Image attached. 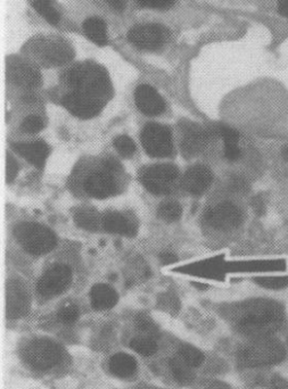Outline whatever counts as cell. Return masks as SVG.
I'll list each match as a JSON object with an SVG mask.
<instances>
[{
	"mask_svg": "<svg viewBox=\"0 0 288 389\" xmlns=\"http://www.w3.org/2000/svg\"><path fill=\"white\" fill-rule=\"evenodd\" d=\"M170 39V31L156 23L135 25L128 32V40L135 47L147 52L161 49Z\"/></svg>",
	"mask_w": 288,
	"mask_h": 389,
	"instance_id": "cell-5",
	"label": "cell"
},
{
	"mask_svg": "<svg viewBox=\"0 0 288 389\" xmlns=\"http://www.w3.org/2000/svg\"><path fill=\"white\" fill-rule=\"evenodd\" d=\"M34 54L41 63L48 67L63 65L74 56L71 46L62 39L40 38L34 43Z\"/></svg>",
	"mask_w": 288,
	"mask_h": 389,
	"instance_id": "cell-9",
	"label": "cell"
},
{
	"mask_svg": "<svg viewBox=\"0 0 288 389\" xmlns=\"http://www.w3.org/2000/svg\"><path fill=\"white\" fill-rule=\"evenodd\" d=\"M7 76L13 83L25 89H34L43 82L39 69L18 58H13L7 63Z\"/></svg>",
	"mask_w": 288,
	"mask_h": 389,
	"instance_id": "cell-13",
	"label": "cell"
},
{
	"mask_svg": "<svg viewBox=\"0 0 288 389\" xmlns=\"http://www.w3.org/2000/svg\"><path fill=\"white\" fill-rule=\"evenodd\" d=\"M170 368L178 383L188 385L194 381L195 376L191 370V367H189L179 355L171 360Z\"/></svg>",
	"mask_w": 288,
	"mask_h": 389,
	"instance_id": "cell-26",
	"label": "cell"
},
{
	"mask_svg": "<svg viewBox=\"0 0 288 389\" xmlns=\"http://www.w3.org/2000/svg\"><path fill=\"white\" fill-rule=\"evenodd\" d=\"M136 326L139 332H144L146 335H158V327L153 322L152 319L149 315H146V314L140 313L137 317Z\"/></svg>",
	"mask_w": 288,
	"mask_h": 389,
	"instance_id": "cell-34",
	"label": "cell"
},
{
	"mask_svg": "<svg viewBox=\"0 0 288 389\" xmlns=\"http://www.w3.org/2000/svg\"><path fill=\"white\" fill-rule=\"evenodd\" d=\"M181 153L185 158L200 154L207 148L210 142L207 130L193 122L182 123Z\"/></svg>",
	"mask_w": 288,
	"mask_h": 389,
	"instance_id": "cell-14",
	"label": "cell"
},
{
	"mask_svg": "<svg viewBox=\"0 0 288 389\" xmlns=\"http://www.w3.org/2000/svg\"><path fill=\"white\" fill-rule=\"evenodd\" d=\"M13 149L20 156L27 160L29 163L34 164V166L39 168V169L43 168L49 153H50V148L43 140L18 142V144L13 145Z\"/></svg>",
	"mask_w": 288,
	"mask_h": 389,
	"instance_id": "cell-19",
	"label": "cell"
},
{
	"mask_svg": "<svg viewBox=\"0 0 288 389\" xmlns=\"http://www.w3.org/2000/svg\"><path fill=\"white\" fill-rule=\"evenodd\" d=\"M178 355L191 368L200 367L204 361L203 353L198 350L196 347L191 346V345H184V346L180 347Z\"/></svg>",
	"mask_w": 288,
	"mask_h": 389,
	"instance_id": "cell-29",
	"label": "cell"
},
{
	"mask_svg": "<svg viewBox=\"0 0 288 389\" xmlns=\"http://www.w3.org/2000/svg\"><path fill=\"white\" fill-rule=\"evenodd\" d=\"M118 296L112 287L107 285H95L90 290L91 305L97 311L109 310L116 306L118 303Z\"/></svg>",
	"mask_w": 288,
	"mask_h": 389,
	"instance_id": "cell-21",
	"label": "cell"
},
{
	"mask_svg": "<svg viewBox=\"0 0 288 389\" xmlns=\"http://www.w3.org/2000/svg\"><path fill=\"white\" fill-rule=\"evenodd\" d=\"M142 145L149 156L156 158L170 156L173 151L172 135L169 128L162 124L149 123L142 132Z\"/></svg>",
	"mask_w": 288,
	"mask_h": 389,
	"instance_id": "cell-7",
	"label": "cell"
},
{
	"mask_svg": "<svg viewBox=\"0 0 288 389\" xmlns=\"http://www.w3.org/2000/svg\"><path fill=\"white\" fill-rule=\"evenodd\" d=\"M255 282L269 289H282L288 286V277H260L255 279Z\"/></svg>",
	"mask_w": 288,
	"mask_h": 389,
	"instance_id": "cell-33",
	"label": "cell"
},
{
	"mask_svg": "<svg viewBox=\"0 0 288 389\" xmlns=\"http://www.w3.org/2000/svg\"><path fill=\"white\" fill-rule=\"evenodd\" d=\"M109 369L116 377H131L137 370L136 360L129 354L116 353L109 359Z\"/></svg>",
	"mask_w": 288,
	"mask_h": 389,
	"instance_id": "cell-22",
	"label": "cell"
},
{
	"mask_svg": "<svg viewBox=\"0 0 288 389\" xmlns=\"http://www.w3.org/2000/svg\"><path fill=\"white\" fill-rule=\"evenodd\" d=\"M74 222L81 229L94 233L100 226V217L92 208H79L74 213Z\"/></svg>",
	"mask_w": 288,
	"mask_h": 389,
	"instance_id": "cell-25",
	"label": "cell"
},
{
	"mask_svg": "<svg viewBox=\"0 0 288 389\" xmlns=\"http://www.w3.org/2000/svg\"><path fill=\"white\" fill-rule=\"evenodd\" d=\"M104 165L107 166V169L111 170V171H116L120 168V164L114 160H107V162H104Z\"/></svg>",
	"mask_w": 288,
	"mask_h": 389,
	"instance_id": "cell-43",
	"label": "cell"
},
{
	"mask_svg": "<svg viewBox=\"0 0 288 389\" xmlns=\"http://www.w3.org/2000/svg\"><path fill=\"white\" fill-rule=\"evenodd\" d=\"M131 350L143 356H152L158 350V345L152 338H134L130 341Z\"/></svg>",
	"mask_w": 288,
	"mask_h": 389,
	"instance_id": "cell-30",
	"label": "cell"
},
{
	"mask_svg": "<svg viewBox=\"0 0 288 389\" xmlns=\"http://www.w3.org/2000/svg\"><path fill=\"white\" fill-rule=\"evenodd\" d=\"M231 188L237 193H245L249 189V184L245 179L242 178L240 175H234L231 179Z\"/></svg>",
	"mask_w": 288,
	"mask_h": 389,
	"instance_id": "cell-37",
	"label": "cell"
},
{
	"mask_svg": "<svg viewBox=\"0 0 288 389\" xmlns=\"http://www.w3.org/2000/svg\"><path fill=\"white\" fill-rule=\"evenodd\" d=\"M67 85L85 94L100 98L111 91L107 71L97 64L81 63L71 67L67 73Z\"/></svg>",
	"mask_w": 288,
	"mask_h": 389,
	"instance_id": "cell-2",
	"label": "cell"
},
{
	"mask_svg": "<svg viewBox=\"0 0 288 389\" xmlns=\"http://www.w3.org/2000/svg\"><path fill=\"white\" fill-rule=\"evenodd\" d=\"M161 259L165 264H171V263L176 262L177 257L171 253H164L161 255Z\"/></svg>",
	"mask_w": 288,
	"mask_h": 389,
	"instance_id": "cell-42",
	"label": "cell"
},
{
	"mask_svg": "<svg viewBox=\"0 0 288 389\" xmlns=\"http://www.w3.org/2000/svg\"><path fill=\"white\" fill-rule=\"evenodd\" d=\"M72 282V270L67 264H56L45 272L36 285V290L45 299L61 295Z\"/></svg>",
	"mask_w": 288,
	"mask_h": 389,
	"instance_id": "cell-10",
	"label": "cell"
},
{
	"mask_svg": "<svg viewBox=\"0 0 288 389\" xmlns=\"http://www.w3.org/2000/svg\"><path fill=\"white\" fill-rule=\"evenodd\" d=\"M284 320V310L278 303L255 301L246 306L237 327L252 337L264 338L276 332Z\"/></svg>",
	"mask_w": 288,
	"mask_h": 389,
	"instance_id": "cell-1",
	"label": "cell"
},
{
	"mask_svg": "<svg viewBox=\"0 0 288 389\" xmlns=\"http://www.w3.org/2000/svg\"><path fill=\"white\" fill-rule=\"evenodd\" d=\"M62 103L71 114L83 120L97 116L104 107V102L100 98L80 91L65 95Z\"/></svg>",
	"mask_w": 288,
	"mask_h": 389,
	"instance_id": "cell-12",
	"label": "cell"
},
{
	"mask_svg": "<svg viewBox=\"0 0 288 389\" xmlns=\"http://www.w3.org/2000/svg\"><path fill=\"white\" fill-rule=\"evenodd\" d=\"M213 182V173L205 165H194L187 170L182 178V187L187 193L200 196L211 187Z\"/></svg>",
	"mask_w": 288,
	"mask_h": 389,
	"instance_id": "cell-15",
	"label": "cell"
},
{
	"mask_svg": "<svg viewBox=\"0 0 288 389\" xmlns=\"http://www.w3.org/2000/svg\"><path fill=\"white\" fill-rule=\"evenodd\" d=\"M282 155H284L286 160H288V146H286V147L282 149Z\"/></svg>",
	"mask_w": 288,
	"mask_h": 389,
	"instance_id": "cell-44",
	"label": "cell"
},
{
	"mask_svg": "<svg viewBox=\"0 0 288 389\" xmlns=\"http://www.w3.org/2000/svg\"><path fill=\"white\" fill-rule=\"evenodd\" d=\"M285 347L280 341L268 337L258 338L240 348L238 361L247 368L264 367L282 362L285 359Z\"/></svg>",
	"mask_w": 288,
	"mask_h": 389,
	"instance_id": "cell-3",
	"label": "cell"
},
{
	"mask_svg": "<svg viewBox=\"0 0 288 389\" xmlns=\"http://www.w3.org/2000/svg\"><path fill=\"white\" fill-rule=\"evenodd\" d=\"M278 12L280 15L288 18V0H278Z\"/></svg>",
	"mask_w": 288,
	"mask_h": 389,
	"instance_id": "cell-40",
	"label": "cell"
},
{
	"mask_svg": "<svg viewBox=\"0 0 288 389\" xmlns=\"http://www.w3.org/2000/svg\"><path fill=\"white\" fill-rule=\"evenodd\" d=\"M179 175L178 168L173 164H155L140 173L144 187L154 195H167L172 189L173 182Z\"/></svg>",
	"mask_w": 288,
	"mask_h": 389,
	"instance_id": "cell-6",
	"label": "cell"
},
{
	"mask_svg": "<svg viewBox=\"0 0 288 389\" xmlns=\"http://www.w3.org/2000/svg\"><path fill=\"white\" fill-rule=\"evenodd\" d=\"M18 165L16 163L15 160H13L12 157L7 156V163H6V175H7V182H11L12 180L15 179L16 175H18Z\"/></svg>",
	"mask_w": 288,
	"mask_h": 389,
	"instance_id": "cell-38",
	"label": "cell"
},
{
	"mask_svg": "<svg viewBox=\"0 0 288 389\" xmlns=\"http://www.w3.org/2000/svg\"><path fill=\"white\" fill-rule=\"evenodd\" d=\"M181 213L182 208L179 205V203L173 202V200L162 203L158 208V217L167 224H172V222L179 220Z\"/></svg>",
	"mask_w": 288,
	"mask_h": 389,
	"instance_id": "cell-28",
	"label": "cell"
},
{
	"mask_svg": "<svg viewBox=\"0 0 288 389\" xmlns=\"http://www.w3.org/2000/svg\"><path fill=\"white\" fill-rule=\"evenodd\" d=\"M43 129V120L38 115H29L21 124L22 132L29 133V135L40 132Z\"/></svg>",
	"mask_w": 288,
	"mask_h": 389,
	"instance_id": "cell-32",
	"label": "cell"
},
{
	"mask_svg": "<svg viewBox=\"0 0 288 389\" xmlns=\"http://www.w3.org/2000/svg\"><path fill=\"white\" fill-rule=\"evenodd\" d=\"M273 387L276 389H288V383L282 378L276 377L273 381Z\"/></svg>",
	"mask_w": 288,
	"mask_h": 389,
	"instance_id": "cell-41",
	"label": "cell"
},
{
	"mask_svg": "<svg viewBox=\"0 0 288 389\" xmlns=\"http://www.w3.org/2000/svg\"><path fill=\"white\" fill-rule=\"evenodd\" d=\"M32 6L49 25H57L61 20V14L55 8L53 0H32Z\"/></svg>",
	"mask_w": 288,
	"mask_h": 389,
	"instance_id": "cell-27",
	"label": "cell"
},
{
	"mask_svg": "<svg viewBox=\"0 0 288 389\" xmlns=\"http://www.w3.org/2000/svg\"><path fill=\"white\" fill-rule=\"evenodd\" d=\"M14 235L22 248L36 257L48 254L57 245V238L52 230L34 222L18 224L14 230Z\"/></svg>",
	"mask_w": 288,
	"mask_h": 389,
	"instance_id": "cell-4",
	"label": "cell"
},
{
	"mask_svg": "<svg viewBox=\"0 0 288 389\" xmlns=\"http://www.w3.org/2000/svg\"><path fill=\"white\" fill-rule=\"evenodd\" d=\"M29 296L25 287L18 281H11L7 285L6 313L9 319H18L29 311Z\"/></svg>",
	"mask_w": 288,
	"mask_h": 389,
	"instance_id": "cell-17",
	"label": "cell"
},
{
	"mask_svg": "<svg viewBox=\"0 0 288 389\" xmlns=\"http://www.w3.org/2000/svg\"><path fill=\"white\" fill-rule=\"evenodd\" d=\"M83 187L89 196L104 199L116 193V182L111 173L98 171L87 177L83 182Z\"/></svg>",
	"mask_w": 288,
	"mask_h": 389,
	"instance_id": "cell-18",
	"label": "cell"
},
{
	"mask_svg": "<svg viewBox=\"0 0 288 389\" xmlns=\"http://www.w3.org/2000/svg\"><path fill=\"white\" fill-rule=\"evenodd\" d=\"M204 217L209 226L221 231L236 229L243 224L244 220L243 212L231 202L220 203L209 208Z\"/></svg>",
	"mask_w": 288,
	"mask_h": 389,
	"instance_id": "cell-11",
	"label": "cell"
},
{
	"mask_svg": "<svg viewBox=\"0 0 288 389\" xmlns=\"http://www.w3.org/2000/svg\"><path fill=\"white\" fill-rule=\"evenodd\" d=\"M102 226L109 233L132 237L137 233L134 224L127 217L118 212H109L104 215L102 219Z\"/></svg>",
	"mask_w": 288,
	"mask_h": 389,
	"instance_id": "cell-20",
	"label": "cell"
},
{
	"mask_svg": "<svg viewBox=\"0 0 288 389\" xmlns=\"http://www.w3.org/2000/svg\"><path fill=\"white\" fill-rule=\"evenodd\" d=\"M109 7L116 12H123L125 8V0H107Z\"/></svg>",
	"mask_w": 288,
	"mask_h": 389,
	"instance_id": "cell-39",
	"label": "cell"
},
{
	"mask_svg": "<svg viewBox=\"0 0 288 389\" xmlns=\"http://www.w3.org/2000/svg\"><path fill=\"white\" fill-rule=\"evenodd\" d=\"M136 1L139 4L140 6L158 9V11L171 8L176 3V0H136Z\"/></svg>",
	"mask_w": 288,
	"mask_h": 389,
	"instance_id": "cell-36",
	"label": "cell"
},
{
	"mask_svg": "<svg viewBox=\"0 0 288 389\" xmlns=\"http://www.w3.org/2000/svg\"><path fill=\"white\" fill-rule=\"evenodd\" d=\"M218 132L221 135L225 142V156L228 161L235 162L240 157V148L238 146L240 142V133L236 130L228 125H220Z\"/></svg>",
	"mask_w": 288,
	"mask_h": 389,
	"instance_id": "cell-24",
	"label": "cell"
},
{
	"mask_svg": "<svg viewBox=\"0 0 288 389\" xmlns=\"http://www.w3.org/2000/svg\"><path fill=\"white\" fill-rule=\"evenodd\" d=\"M135 100L140 112L149 116H158L165 109V102L152 86L142 85L137 88Z\"/></svg>",
	"mask_w": 288,
	"mask_h": 389,
	"instance_id": "cell-16",
	"label": "cell"
},
{
	"mask_svg": "<svg viewBox=\"0 0 288 389\" xmlns=\"http://www.w3.org/2000/svg\"><path fill=\"white\" fill-rule=\"evenodd\" d=\"M79 308L74 304L64 305L58 311V319L67 325L76 322L79 319Z\"/></svg>",
	"mask_w": 288,
	"mask_h": 389,
	"instance_id": "cell-35",
	"label": "cell"
},
{
	"mask_svg": "<svg viewBox=\"0 0 288 389\" xmlns=\"http://www.w3.org/2000/svg\"><path fill=\"white\" fill-rule=\"evenodd\" d=\"M25 360L34 370H48L60 362L62 357L61 348L49 339H34L27 345Z\"/></svg>",
	"mask_w": 288,
	"mask_h": 389,
	"instance_id": "cell-8",
	"label": "cell"
},
{
	"mask_svg": "<svg viewBox=\"0 0 288 389\" xmlns=\"http://www.w3.org/2000/svg\"><path fill=\"white\" fill-rule=\"evenodd\" d=\"M83 31L88 39L98 46H105L107 43V23L100 18H87L83 22Z\"/></svg>",
	"mask_w": 288,
	"mask_h": 389,
	"instance_id": "cell-23",
	"label": "cell"
},
{
	"mask_svg": "<svg viewBox=\"0 0 288 389\" xmlns=\"http://www.w3.org/2000/svg\"><path fill=\"white\" fill-rule=\"evenodd\" d=\"M114 147L118 154L125 158L132 156L136 151L134 140L128 136H118L114 139Z\"/></svg>",
	"mask_w": 288,
	"mask_h": 389,
	"instance_id": "cell-31",
	"label": "cell"
}]
</instances>
